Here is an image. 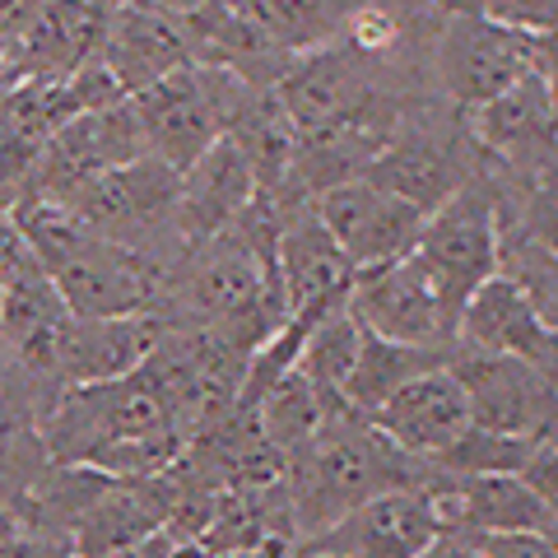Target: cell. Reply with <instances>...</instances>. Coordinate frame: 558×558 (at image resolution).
Listing matches in <instances>:
<instances>
[{
  "mask_svg": "<svg viewBox=\"0 0 558 558\" xmlns=\"http://www.w3.org/2000/svg\"><path fill=\"white\" fill-rule=\"evenodd\" d=\"M10 219L24 233L28 252L43 260V270L57 279L75 317H145L163 307L168 275L159 260L98 233L70 205L28 196Z\"/></svg>",
  "mask_w": 558,
  "mask_h": 558,
  "instance_id": "obj_1",
  "label": "cell"
},
{
  "mask_svg": "<svg viewBox=\"0 0 558 558\" xmlns=\"http://www.w3.org/2000/svg\"><path fill=\"white\" fill-rule=\"evenodd\" d=\"M405 484H428V470H418V457L400 451L368 414L336 410L317 438L289 457L284 494L293 535H317L349 508H359L363 498Z\"/></svg>",
  "mask_w": 558,
  "mask_h": 558,
  "instance_id": "obj_2",
  "label": "cell"
},
{
  "mask_svg": "<svg viewBox=\"0 0 558 558\" xmlns=\"http://www.w3.org/2000/svg\"><path fill=\"white\" fill-rule=\"evenodd\" d=\"M252 94V80L215 61H191L172 75L131 94V112L145 135V149L168 168L186 172L201 154L229 135V121Z\"/></svg>",
  "mask_w": 558,
  "mask_h": 558,
  "instance_id": "obj_3",
  "label": "cell"
},
{
  "mask_svg": "<svg viewBox=\"0 0 558 558\" xmlns=\"http://www.w3.org/2000/svg\"><path fill=\"white\" fill-rule=\"evenodd\" d=\"M410 260L428 275L451 326H457L470 293L502 270V219L494 196L480 182H461L438 209H428Z\"/></svg>",
  "mask_w": 558,
  "mask_h": 558,
  "instance_id": "obj_4",
  "label": "cell"
},
{
  "mask_svg": "<svg viewBox=\"0 0 558 558\" xmlns=\"http://www.w3.org/2000/svg\"><path fill=\"white\" fill-rule=\"evenodd\" d=\"M433 57H438L442 94L457 102V108L475 112L488 98L508 94L517 80L531 75V70H539L545 38L508 28V24H494V20H484V14L447 10Z\"/></svg>",
  "mask_w": 558,
  "mask_h": 558,
  "instance_id": "obj_5",
  "label": "cell"
},
{
  "mask_svg": "<svg viewBox=\"0 0 558 558\" xmlns=\"http://www.w3.org/2000/svg\"><path fill=\"white\" fill-rule=\"evenodd\" d=\"M178 191H182V172L145 154V159L98 172L94 182H84L61 205H70L98 233L149 252V238H159L163 229L178 238Z\"/></svg>",
  "mask_w": 558,
  "mask_h": 558,
  "instance_id": "obj_6",
  "label": "cell"
},
{
  "mask_svg": "<svg viewBox=\"0 0 558 558\" xmlns=\"http://www.w3.org/2000/svg\"><path fill=\"white\" fill-rule=\"evenodd\" d=\"M451 368L465 381L475 424L502 438H549L558 428V377L526 359L475 354L457 344Z\"/></svg>",
  "mask_w": 558,
  "mask_h": 558,
  "instance_id": "obj_7",
  "label": "cell"
},
{
  "mask_svg": "<svg viewBox=\"0 0 558 558\" xmlns=\"http://www.w3.org/2000/svg\"><path fill=\"white\" fill-rule=\"evenodd\" d=\"M442 535V517L428 484L387 488V494L363 498L326 531L307 535L303 549L330 558H418Z\"/></svg>",
  "mask_w": 558,
  "mask_h": 558,
  "instance_id": "obj_8",
  "label": "cell"
},
{
  "mask_svg": "<svg viewBox=\"0 0 558 558\" xmlns=\"http://www.w3.org/2000/svg\"><path fill=\"white\" fill-rule=\"evenodd\" d=\"M349 312L363 322V330H373V336L391 344H424V349L457 344V326H451L438 289L428 284V275L410 256L354 270Z\"/></svg>",
  "mask_w": 558,
  "mask_h": 558,
  "instance_id": "obj_9",
  "label": "cell"
},
{
  "mask_svg": "<svg viewBox=\"0 0 558 558\" xmlns=\"http://www.w3.org/2000/svg\"><path fill=\"white\" fill-rule=\"evenodd\" d=\"M145 154L149 149H145V135H140V121L131 112V98L112 102V108L80 112L43 145L38 168H33V196L65 201V196H75L84 182H94L98 172L145 159Z\"/></svg>",
  "mask_w": 558,
  "mask_h": 558,
  "instance_id": "obj_10",
  "label": "cell"
},
{
  "mask_svg": "<svg viewBox=\"0 0 558 558\" xmlns=\"http://www.w3.org/2000/svg\"><path fill=\"white\" fill-rule=\"evenodd\" d=\"M457 344L475 349V354L526 359L558 377V326L539 307L526 279L508 270L488 275L470 293V303L461 307V322H457Z\"/></svg>",
  "mask_w": 558,
  "mask_h": 558,
  "instance_id": "obj_11",
  "label": "cell"
},
{
  "mask_svg": "<svg viewBox=\"0 0 558 558\" xmlns=\"http://www.w3.org/2000/svg\"><path fill=\"white\" fill-rule=\"evenodd\" d=\"M317 215L330 229V238L354 260V270L381 266V260L410 256L418 229H424V209L410 205L405 196L377 186L373 178H344L317 191Z\"/></svg>",
  "mask_w": 558,
  "mask_h": 558,
  "instance_id": "obj_12",
  "label": "cell"
},
{
  "mask_svg": "<svg viewBox=\"0 0 558 558\" xmlns=\"http://www.w3.org/2000/svg\"><path fill=\"white\" fill-rule=\"evenodd\" d=\"M442 470V465H438ZM428 494L438 502L442 531L461 535H521V531H558V512L549 508L517 470H475L428 475Z\"/></svg>",
  "mask_w": 558,
  "mask_h": 558,
  "instance_id": "obj_13",
  "label": "cell"
},
{
  "mask_svg": "<svg viewBox=\"0 0 558 558\" xmlns=\"http://www.w3.org/2000/svg\"><path fill=\"white\" fill-rule=\"evenodd\" d=\"M368 418L400 451H410L418 461H442L447 451H457L465 442V433L475 428L465 381L457 377L451 363H438V368L410 377L405 387L391 391Z\"/></svg>",
  "mask_w": 558,
  "mask_h": 558,
  "instance_id": "obj_14",
  "label": "cell"
},
{
  "mask_svg": "<svg viewBox=\"0 0 558 558\" xmlns=\"http://www.w3.org/2000/svg\"><path fill=\"white\" fill-rule=\"evenodd\" d=\"M260 196V182L247 163V154L238 149L233 135H219L196 163L182 172L178 191V242L191 252L196 242H209L229 233L233 223L247 215Z\"/></svg>",
  "mask_w": 558,
  "mask_h": 558,
  "instance_id": "obj_15",
  "label": "cell"
},
{
  "mask_svg": "<svg viewBox=\"0 0 558 558\" xmlns=\"http://www.w3.org/2000/svg\"><path fill=\"white\" fill-rule=\"evenodd\" d=\"M70 303L61 299L57 279L43 270L38 256H24L5 279H0V340L28 373L57 377V359L70 330Z\"/></svg>",
  "mask_w": 558,
  "mask_h": 558,
  "instance_id": "obj_16",
  "label": "cell"
},
{
  "mask_svg": "<svg viewBox=\"0 0 558 558\" xmlns=\"http://www.w3.org/2000/svg\"><path fill=\"white\" fill-rule=\"evenodd\" d=\"M470 135H475L488 154L508 159L521 172L558 168V121H554L545 70H531L508 94L488 98L484 108L470 112Z\"/></svg>",
  "mask_w": 558,
  "mask_h": 558,
  "instance_id": "obj_17",
  "label": "cell"
},
{
  "mask_svg": "<svg viewBox=\"0 0 558 558\" xmlns=\"http://www.w3.org/2000/svg\"><path fill=\"white\" fill-rule=\"evenodd\" d=\"M275 270H279V284H284L289 312L336 307L349 299V284H354V260H349L340 242L330 238L317 205L279 215Z\"/></svg>",
  "mask_w": 558,
  "mask_h": 558,
  "instance_id": "obj_18",
  "label": "cell"
},
{
  "mask_svg": "<svg viewBox=\"0 0 558 558\" xmlns=\"http://www.w3.org/2000/svg\"><path fill=\"white\" fill-rule=\"evenodd\" d=\"M102 61L112 65L121 89L135 94V89H145V84L172 75V70L201 61V38H196V28H191L186 14L149 10V5L126 0L121 10H112Z\"/></svg>",
  "mask_w": 558,
  "mask_h": 558,
  "instance_id": "obj_19",
  "label": "cell"
},
{
  "mask_svg": "<svg viewBox=\"0 0 558 558\" xmlns=\"http://www.w3.org/2000/svg\"><path fill=\"white\" fill-rule=\"evenodd\" d=\"M112 28L108 0H47L28 33L14 43L24 80H70L75 70L102 57Z\"/></svg>",
  "mask_w": 558,
  "mask_h": 558,
  "instance_id": "obj_20",
  "label": "cell"
},
{
  "mask_svg": "<svg viewBox=\"0 0 558 558\" xmlns=\"http://www.w3.org/2000/svg\"><path fill=\"white\" fill-rule=\"evenodd\" d=\"M163 330L168 322L159 312H145V317H70L57 359V381L75 387V381L126 377L154 354Z\"/></svg>",
  "mask_w": 558,
  "mask_h": 558,
  "instance_id": "obj_21",
  "label": "cell"
},
{
  "mask_svg": "<svg viewBox=\"0 0 558 558\" xmlns=\"http://www.w3.org/2000/svg\"><path fill=\"white\" fill-rule=\"evenodd\" d=\"M363 178H373L377 186L396 191V196H405L410 205H418L428 215V209H438L451 191H457L465 178L457 159L447 154L442 140L433 135H414V131H396L387 145H381L377 159L363 168Z\"/></svg>",
  "mask_w": 558,
  "mask_h": 558,
  "instance_id": "obj_22",
  "label": "cell"
},
{
  "mask_svg": "<svg viewBox=\"0 0 558 558\" xmlns=\"http://www.w3.org/2000/svg\"><path fill=\"white\" fill-rule=\"evenodd\" d=\"M457 359V344L451 349H424V344H391L363 330V349H359V363L354 373L344 381V405L359 410V414H373L381 400L391 391H400L410 377L438 368V363H451Z\"/></svg>",
  "mask_w": 558,
  "mask_h": 558,
  "instance_id": "obj_23",
  "label": "cell"
},
{
  "mask_svg": "<svg viewBox=\"0 0 558 558\" xmlns=\"http://www.w3.org/2000/svg\"><path fill=\"white\" fill-rule=\"evenodd\" d=\"M336 410H349V405H336V400H326L299 368H289L284 377H275L270 387L247 405V414L260 424V433H266V438H270L279 451H284V457L303 451V447L326 428V418L336 414Z\"/></svg>",
  "mask_w": 558,
  "mask_h": 558,
  "instance_id": "obj_24",
  "label": "cell"
},
{
  "mask_svg": "<svg viewBox=\"0 0 558 558\" xmlns=\"http://www.w3.org/2000/svg\"><path fill=\"white\" fill-rule=\"evenodd\" d=\"M359 349H363V322L349 312V299L326 307L317 322H312L307 340H303V354H299V368L312 387H317L326 400L344 405V381L359 363Z\"/></svg>",
  "mask_w": 558,
  "mask_h": 558,
  "instance_id": "obj_25",
  "label": "cell"
},
{
  "mask_svg": "<svg viewBox=\"0 0 558 558\" xmlns=\"http://www.w3.org/2000/svg\"><path fill=\"white\" fill-rule=\"evenodd\" d=\"M242 5L256 14L260 28H266L289 57H299V51L326 47L336 33H344L359 0H242Z\"/></svg>",
  "mask_w": 558,
  "mask_h": 558,
  "instance_id": "obj_26",
  "label": "cell"
},
{
  "mask_svg": "<svg viewBox=\"0 0 558 558\" xmlns=\"http://www.w3.org/2000/svg\"><path fill=\"white\" fill-rule=\"evenodd\" d=\"M447 10L484 14V20L535 33V38H554L558 33V0H447Z\"/></svg>",
  "mask_w": 558,
  "mask_h": 558,
  "instance_id": "obj_27",
  "label": "cell"
},
{
  "mask_svg": "<svg viewBox=\"0 0 558 558\" xmlns=\"http://www.w3.org/2000/svg\"><path fill=\"white\" fill-rule=\"evenodd\" d=\"M344 38L359 57H381V51L396 47L400 24L387 5H354V14H349V24H344Z\"/></svg>",
  "mask_w": 558,
  "mask_h": 558,
  "instance_id": "obj_28",
  "label": "cell"
},
{
  "mask_svg": "<svg viewBox=\"0 0 558 558\" xmlns=\"http://www.w3.org/2000/svg\"><path fill=\"white\" fill-rule=\"evenodd\" d=\"M484 558H558V531H521V535H475Z\"/></svg>",
  "mask_w": 558,
  "mask_h": 558,
  "instance_id": "obj_29",
  "label": "cell"
},
{
  "mask_svg": "<svg viewBox=\"0 0 558 558\" xmlns=\"http://www.w3.org/2000/svg\"><path fill=\"white\" fill-rule=\"evenodd\" d=\"M418 558H484V545L475 535H461V531H442L433 545L418 554Z\"/></svg>",
  "mask_w": 558,
  "mask_h": 558,
  "instance_id": "obj_30",
  "label": "cell"
},
{
  "mask_svg": "<svg viewBox=\"0 0 558 558\" xmlns=\"http://www.w3.org/2000/svg\"><path fill=\"white\" fill-rule=\"evenodd\" d=\"M28 256V242H24V233L14 229V219H5L0 215V279H5L20 260Z\"/></svg>",
  "mask_w": 558,
  "mask_h": 558,
  "instance_id": "obj_31",
  "label": "cell"
},
{
  "mask_svg": "<svg viewBox=\"0 0 558 558\" xmlns=\"http://www.w3.org/2000/svg\"><path fill=\"white\" fill-rule=\"evenodd\" d=\"M135 5H149V10H168V14H196L215 0H135Z\"/></svg>",
  "mask_w": 558,
  "mask_h": 558,
  "instance_id": "obj_32",
  "label": "cell"
},
{
  "mask_svg": "<svg viewBox=\"0 0 558 558\" xmlns=\"http://www.w3.org/2000/svg\"><path fill=\"white\" fill-rule=\"evenodd\" d=\"M293 558H330V554H312V549H299V554H293Z\"/></svg>",
  "mask_w": 558,
  "mask_h": 558,
  "instance_id": "obj_33",
  "label": "cell"
},
{
  "mask_svg": "<svg viewBox=\"0 0 558 558\" xmlns=\"http://www.w3.org/2000/svg\"><path fill=\"white\" fill-rule=\"evenodd\" d=\"M438 5H447V0H438Z\"/></svg>",
  "mask_w": 558,
  "mask_h": 558,
  "instance_id": "obj_34",
  "label": "cell"
}]
</instances>
